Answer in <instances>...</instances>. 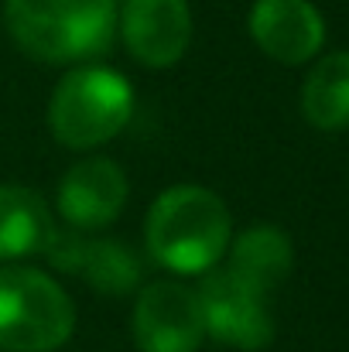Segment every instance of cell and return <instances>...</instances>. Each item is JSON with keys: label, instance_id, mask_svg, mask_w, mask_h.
I'll return each mask as SVG.
<instances>
[{"label": "cell", "instance_id": "6da1fadb", "mask_svg": "<svg viewBox=\"0 0 349 352\" xmlns=\"http://www.w3.org/2000/svg\"><path fill=\"white\" fill-rule=\"evenodd\" d=\"M233 216L226 202L202 185L165 188L144 219V246L171 274L202 277L226 256Z\"/></svg>", "mask_w": 349, "mask_h": 352}, {"label": "cell", "instance_id": "7a4b0ae2", "mask_svg": "<svg viewBox=\"0 0 349 352\" xmlns=\"http://www.w3.org/2000/svg\"><path fill=\"white\" fill-rule=\"evenodd\" d=\"M120 0H3L14 45L45 65H83L116 41Z\"/></svg>", "mask_w": 349, "mask_h": 352}, {"label": "cell", "instance_id": "3957f363", "mask_svg": "<svg viewBox=\"0 0 349 352\" xmlns=\"http://www.w3.org/2000/svg\"><path fill=\"white\" fill-rule=\"evenodd\" d=\"M134 89L110 65L69 69L48 100V130L69 151H93L130 123Z\"/></svg>", "mask_w": 349, "mask_h": 352}, {"label": "cell", "instance_id": "277c9868", "mask_svg": "<svg viewBox=\"0 0 349 352\" xmlns=\"http://www.w3.org/2000/svg\"><path fill=\"white\" fill-rule=\"evenodd\" d=\"M76 332V305L69 291L38 267H0V349L55 352Z\"/></svg>", "mask_w": 349, "mask_h": 352}, {"label": "cell", "instance_id": "5b68a950", "mask_svg": "<svg viewBox=\"0 0 349 352\" xmlns=\"http://www.w3.org/2000/svg\"><path fill=\"white\" fill-rule=\"evenodd\" d=\"M206 339L243 352H260L274 342V315L267 308V294L233 277L226 267H213L202 274L195 287Z\"/></svg>", "mask_w": 349, "mask_h": 352}, {"label": "cell", "instance_id": "8992f818", "mask_svg": "<svg viewBox=\"0 0 349 352\" xmlns=\"http://www.w3.org/2000/svg\"><path fill=\"white\" fill-rule=\"evenodd\" d=\"M130 332L140 352H199L206 342L195 287L182 280H151L137 291Z\"/></svg>", "mask_w": 349, "mask_h": 352}, {"label": "cell", "instance_id": "52a82bcc", "mask_svg": "<svg viewBox=\"0 0 349 352\" xmlns=\"http://www.w3.org/2000/svg\"><path fill=\"white\" fill-rule=\"evenodd\" d=\"M45 256L55 270L83 277L93 291L123 298L140 287L144 280V260L114 236L76 233V230H55L52 243L45 246Z\"/></svg>", "mask_w": 349, "mask_h": 352}, {"label": "cell", "instance_id": "ba28073f", "mask_svg": "<svg viewBox=\"0 0 349 352\" xmlns=\"http://www.w3.org/2000/svg\"><path fill=\"white\" fill-rule=\"evenodd\" d=\"M116 34L147 69H171L192 45L189 0H120Z\"/></svg>", "mask_w": 349, "mask_h": 352}, {"label": "cell", "instance_id": "9c48e42d", "mask_svg": "<svg viewBox=\"0 0 349 352\" xmlns=\"http://www.w3.org/2000/svg\"><path fill=\"white\" fill-rule=\"evenodd\" d=\"M127 195H130V185H127V175L116 161L86 157V161H76L62 175L59 192H55V206H59V216L69 230L100 233L120 219Z\"/></svg>", "mask_w": 349, "mask_h": 352}, {"label": "cell", "instance_id": "30bf717a", "mask_svg": "<svg viewBox=\"0 0 349 352\" xmlns=\"http://www.w3.org/2000/svg\"><path fill=\"white\" fill-rule=\"evenodd\" d=\"M246 28L257 48L281 65H305L326 45V21L312 0H253Z\"/></svg>", "mask_w": 349, "mask_h": 352}, {"label": "cell", "instance_id": "8fae6325", "mask_svg": "<svg viewBox=\"0 0 349 352\" xmlns=\"http://www.w3.org/2000/svg\"><path fill=\"white\" fill-rule=\"evenodd\" d=\"M48 202L24 185H0V263H21L45 253L55 236Z\"/></svg>", "mask_w": 349, "mask_h": 352}, {"label": "cell", "instance_id": "7c38bea8", "mask_svg": "<svg viewBox=\"0 0 349 352\" xmlns=\"http://www.w3.org/2000/svg\"><path fill=\"white\" fill-rule=\"evenodd\" d=\"M291 263H295L291 236L271 223H257L240 236H233L226 250V270L264 294L284 284V277L291 274Z\"/></svg>", "mask_w": 349, "mask_h": 352}, {"label": "cell", "instance_id": "4fadbf2b", "mask_svg": "<svg viewBox=\"0 0 349 352\" xmlns=\"http://www.w3.org/2000/svg\"><path fill=\"white\" fill-rule=\"evenodd\" d=\"M302 113L319 130L349 126V52L319 58L302 82Z\"/></svg>", "mask_w": 349, "mask_h": 352}]
</instances>
